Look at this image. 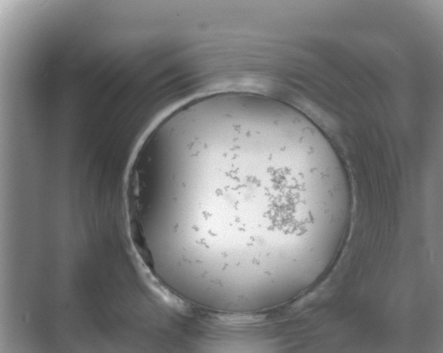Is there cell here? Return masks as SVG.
<instances>
[{
  "label": "cell",
  "mask_w": 443,
  "mask_h": 353,
  "mask_svg": "<svg viewBox=\"0 0 443 353\" xmlns=\"http://www.w3.org/2000/svg\"><path fill=\"white\" fill-rule=\"evenodd\" d=\"M152 173L179 250L252 268L253 287L282 293L284 266L335 247L350 198L347 171L323 132L294 107L226 92L172 110Z\"/></svg>",
  "instance_id": "cell-1"
}]
</instances>
